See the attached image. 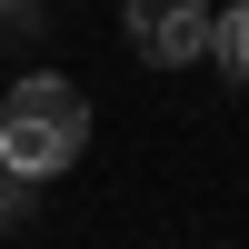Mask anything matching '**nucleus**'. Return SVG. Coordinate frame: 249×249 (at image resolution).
Here are the masks:
<instances>
[{"label":"nucleus","mask_w":249,"mask_h":249,"mask_svg":"<svg viewBox=\"0 0 249 249\" xmlns=\"http://www.w3.org/2000/svg\"><path fill=\"white\" fill-rule=\"evenodd\" d=\"M120 30H130V50L150 60V70H179V60H199V40H210V0H130Z\"/></svg>","instance_id":"f03ea898"},{"label":"nucleus","mask_w":249,"mask_h":249,"mask_svg":"<svg viewBox=\"0 0 249 249\" xmlns=\"http://www.w3.org/2000/svg\"><path fill=\"white\" fill-rule=\"evenodd\" d=\"M199 60H219L230 80H249V0H219V10H210V40H199Z\"/></svg>","instance_id":"7ed1b4c3"},{"label":"nucleus","mask_w":249,"mask_h":249,"mask_svg":"<svg viewBox=\"0 0 249 249\" xmlns=\"http://www.w3.org/2000/svg\"><path fill=\"white\" fill-rule=\"evenodd\" d=\"M80 150H90V100H80V80H60V70L10 80V100H0V179H60Z\"/></svg>","instance_id":"f257e3e1"}]
</instances>
